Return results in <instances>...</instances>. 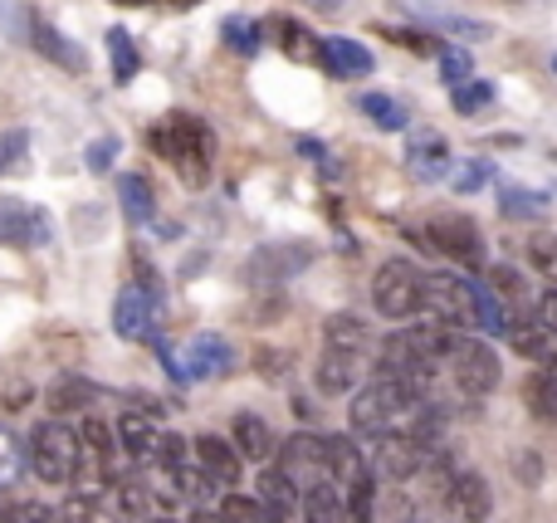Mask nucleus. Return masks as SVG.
Listing matches in <instances>:
<instances>
[{
	"instance_id": "obj_13",
	"label": "nucleus",
	"mask_w": 557,
	"mask_h": 523,
	"mask_svg": "<svg viewBox=\"0 0 557 523\" xmlns=\"http://www.w3.org/2000/svg\"><path fill=\"white\" fill-rule=\"evenodd\" d=\"M25 45L39 49L49 64L69 69V74H84V69H88V54H84V49H78L69 35H59V29L49 25V20H39V15H35V25H29V39H25Z\"/></svg>"
},
{
	"instance_id": "obj_35",
	"label": "nucleus",
	"mask_w": 557,
	"mask_h": 523,
	"mask_svg": "<svg viewBox=\"0 0 557 523\" xmlns=\"http://www.w3.org/2000/svg\"><path fill=\"white\" fill-rule=\"evenodd\" d=\"M450 182H455V191H460V196H474L480 186L494 182V162H484V157H470V162H460V172H455Z\"/></svg>"
},
{
	"instance_id": "obj_23",
	"label": "nucleus",
	"mask_w": 557,
	"mask_h": 523,
	"mask_svg": "<svg viewBox=\"0 0 557 523\" xmlns=\"http://www.w3.org/2000/svg\"><path fill=\"white\" fill-rule=\"evenodd\" d=\"M357 372H362V358H357V352L323 348V358H318V387L333 391V397H343V391L357 387Z\"/></svg>"
},
{
	"instance_id": "obj_42",
	"label": "nucleus",
	"mask_w": 557,
	"mask_h": 523,
	"mask_svg": "<svg viewBox=\"0 0 557 523\" xmlns=\"http://www.w3.org/2000/svg\"><path fill=\"white\" fill-rule=\"evenodd\" d=\"M221 519L225 523H270V514H264L260 499H245V495H231L221 505Z\"/></svg>"
},
{
	"instance_id": "obj_5",
	"label": "nucleus",
	"mask_w": 557,
	"mask_h": 523,
	"mask_svg": "<svg viewBox=\"0 0 557 523\" xmlns=\"http://www.w3.org/2000/svg\"><path fill=\"white\" fill-rule=\"evenodd\" d=\"M421 284L425 274L411 260H386L372 279V303L382 319H411L416 303H421Z\"/></svg>"
},
{
	"instance_id": "obj_48",
	"label": "nucleus",
	"mask_w": 557,
	"mask_h": 523,
	"mask_svg": "<svg viewBox=\"0 0 557 523\" xmlns=\"http://www.w3.org/2000/svg\"><path fill=\"white\" fill-rule=\"evenodd\" d=\"M543 323L557 333V289L553 294H543Z\"/></svg>"
},
{
	"instance_id": "obj_27",
	"label": "nucleus",
	"mask_w": 557,
	"mask_h": 523,
	"mask_svg": "<svg viewBox=\"0 0 557 523\" xmlns=\"http://www.w3.org/2000/svg\"><path fill=\"white\" fill-rule=\"evenodd\" d=\"M470 299H474V328H484V333H509L504 303H499V294H494L490 284L470 279Z\"/></svg>"
},
{
	"instance_id": "obj_14",
	"label": "nucleus",
	"mask_w": 557,
	"mask_h": 523,
	"mask_svg": "<svg viewBox=\"0 0 557 523\" xmlns=\"http://www.w3.org/2000/svg\"><path fill=\"white\" fill-rule=\"evenodd\" d=\"M231 372V343L215 338V333H201V338L186 343V382H211Z\"/></svg>"
},
{
	"instance_id": "obj_28",
	"label": "nucleus",
	"mask_w": 557,
	"mask_h": 523,
	"mask_svg": "<svg viewBox=\"0 0 557 523\" xmlns=\"http://www.w3.org/2000/svg\"><path fill=\"white\" fill-rule=\"evenodd\" d=\"M108 54H113V74H117V84H133L137 69H143V59H137V45H133V35H127L123 25L108 29Z\"/></svg>"
},
{
	"instance_id": "obj_9",
	"label": "nucleus",
	"mask_w": 557,
	"mask_h": 523,
	"mask_svg": "<svg viewBox=\"0 0 557 523\" xmlns=\"http://www.w3.org/2000/svg\"><path fill=\"white\" fill-rule=\"evenodd\" d=\"M54 240V225H49V215L39 211V206L29 201H15V196H5L0 201V245H15V250H39V245Z\"/></svg>"
},
{
	"instance_id": "obj_6",
	"label": "nucleus",
	"mask_w": 557,
	"mask_h": 523,
	"mask_svg": "<svg viewBox=\"0 0 557 523\" xmlns=\"http://www.w3.org/2000/svg\"><path fill=\"white\" fill-rule=\"evenodd\" d=\"M450 377L465 397H490L499 387V352L480 338H455L450 348Z\"/></svg>"
},
{
	"instance_id": "obj_43",
	"label": "nucleus",
	"mask_w": 557,
	"mask_h": 523,
	"mask_svg": "<svg viewBox=\"0 0 557 523\" xmlns=\"http://www.w3.org/2000/svg\"><path fill=\"white\" fill-rule=\"evenodd\" d=\"M382 35L392 39V45H406L411 54H441V49H445V45H435V39L425 35V29H396V25H386Z\"/></svg>"
},
{
	"instance_id": "obj_51",
	"label": "nucleus",
	"mask_w": 557,
	"mask_h": 523,
	"mask_svg": "<svg viewBox=\"0 0 557 523\" xmlns=\"http://www.w3.org/2000/svg\"><path fill=\"white\" fill-rule=\"evenodd\" d=\"M553 74H557V54H553Z\"/></svg>"
},
{
	"instance_id": "obj_32",
	"label": "nucleus",
	"mask_w": 557,
	"mask_h": 523,
	"mask_svg": "<svg viewBox=\"0 0 557 523\" xmlns=\"http://www.w3.org/2000/svg\"><path fill=\"white\" fill-rule=\"evenodd\" d=\"M29 465V450L20 446V436H10V431H0V489L20 485V475H25Z\"/></svg>"
},
{
	"instance_id": "obj_1",
	"label": "nucleus",
	"mask_w": 557,
	"mask_h": 523,
	"mask_svg": "<svg viewBox=\"0 0 557 523\" xmlns=\"http://www.w3.org/2000/svg\"><path fill=\"white\" fill-rule=\"evenodd\" d=\"M147 142H152V152L162 157V162L176 166V176H182L186 186H206V182H211L215 137H211V127H206L201 117H186V113L162 117V123L147 133Z\"/></svg>"
},
{
	"instance_id": "obj_41",
	"label": "nucleus",
	"mask_w": 557,
	"mask_h": 523,
	"mask_svg": "<svg viewBox=\"0 0 557 523\" xmlns=\"http://www.w3.org/2000/svg\"><path fill=\"white\" fill-rule=\"evenodd\" d=\"M117 152H123V137H117V133H108V137H98V142H88L84 166H88V172H98V176H103L108 166L117 162Z\"/></svg>"
},
{
	"instance_id": "obj_31",
	"label": "nucleus",
	"mask_w": 557,
	"mask_h": 523,
	"mask_svg": "<svg viewBox=\"0 0 557 523\" xmlns=\"http://www.w3.org/2000/svg\"><path fill=\"white\" fill-rule=\"evenodd\" d=\"M64 523H108V505H103V489H78L69 495V505L59 509Z\"/></svg>"
},
{
	"instance_id": "obj_47",
	"label": "nucleus",
	"mask_w": 557,
	"mask_h": 523,
	"mask_svg": "<svg viewBox=\"0 0 557 523\" xmlns=\"http://www.w3.org/2000/svg\"><path fill=\"white\" fill-rule=\"evenodd\" d=\"M260 377H278V372H284V358H278V352H260Z\"/></svg>"
},
{
	"instance_id": "obj_37",
	"label": "nucleus",
	"mask_w": 557,
	"mask_h": 523,
	"mask_svg": "<svg viewBox=\"0 0 557 523\" xmlns=\"http://www.w3.org/2000/svg\"><path fill=\"white\" fill-rule=\"evenodd\" d=\"M450 103H455V113H480L484 103H494V84L490 78H470V84H460L450 94Z\"/></svg>"
},
{
	"instance_id": "obj_38",
	"label": "nucleus",
	"mask_w": 557,
	"mask_h": 523,
	"mask_svg": "<svg viewBox=\"0 0 557 523\" xmlns=\"http://www.w3.org/2000/svg\"><path fill=\"white\" fill-rule=\"evenodd\" d=\"M278 35H284V54L288 59H323V45H318L308 29H298L294 20H284V25H278Z\"/></svg>"
},
{
	"instance_id": "obj_2",
	"label": "nucleus",
	"mask_w": 557,
	"mask_h": 523,
	"mask_svg": "<svg viewBox=\"0 0 557 523\" xmlns=\"http://www.w3.org/2000/svg\"><path fill=\"white\" fill-rule=\"evenodd\" d=\"M421 397H425L421 387H411V382L382 372V377H372L367 387H357L352 407H347V421H352L357 436H382L386 426H396V416H406V411L421 407Z\"/></svg>"
},
{
	"instance_id": "obj_25",
	"label": "nucleus",
	"mask_w": 557,
	"mask_h": 523,
	"mask_svg": "<svg viewBox=\"0 0 557 523\" xmlns=\"http://www.w3.org/2000/svg\"><path fill=\"white\" fill-rule=\"evenodd\" d=\"M117 201H123V215L133 225H147L152 221V211H157V201H152V186H147V176H117Z\"/></svg>"
},
{
	"instance_id": "obj_17",
	"label": "nucleus",
	"mask_w": 557,
	"mask_h": 523,
	"mask_svg": "<svg viewBox=\"0 0 557 523\" xmlns=\"http://www.w3.org/2000/svg\"><path fill=\"white\" fill-rule=\"evenodd\" d=\"M323 69L333 78H367L372 74V49L362 39L333 35V39H323Z\"/></svg>"
},
{
	"instance_id": "obj_26",
	"label": "nucleus",
	"mask_w": 557,
	"mask_h": 523,
	"mask_svg": "<svg viewBox=\"0 0 557 523\" xmlns=\"http://www.w3.org/2000/svg\"><path fill=\"white\" fill-rule=\"evenodd\" d=\"M499 211L509 221H543L548 215V196L529 191V186H499Z\"/></svg>"
},
{
	"instance_id": "obj_33",
	"label": "nucleus",
	"mask_w": 557,
	"mask_h": 523,
	"mask_svg": "<svg viewBox=\"0 0 557 523\" xmlns=\"http://www.w3.org/2000/svg\"><path fill=\"white\" fill-rule=\"evenodd\" d=\"M117 509H123V519H152V489H147V480H117Z\"/></svg>"
},
{
	"instance_id": "obj_11",
	"label": "nucleus",
	"mask_w": 557,
	"mask_h": 523,
	"mask_svg": "<svg viewBox=\"0 0 557 523\" xmlns=\"http://www.w3.org/2000/svg\"><path fill=\"white\" fill-rule=\"evenodd\" d=\"M445 514L455 523H484L494 514V495H490V480L465 470V475H450L445 485Z\"/></svg>"
},
{
	"instance_id": "obj_24",
	"label": "nucleus",
	"mask_w": 557,
	"mask_h": 523,
	"mask_svg": "<svg viewBox=\"0 0 557 523\" xmlns=\"http://www.w3.org/2000/svg\"><path fill=\"white\" fill-rule=\"evenodd\" d=\"M406 157H411V172L421 176V182H441L445 166H450V147H445L435 133H416L411 147H406Z\"/></svg>"
},
{
	"instance_id": "obj_50",
	"label": "nucleus",
	"mask_w": 557,
	"mask_h": 523,
	"mask_svg": "<svg viewBox=\"0 0 557 523\" xmlns=\"http://www.w3.org/2000/svg\"><path fill=\"white\" fill-rule=\"evenodd\" d=\"M147 523H176V519H157V514H152V519H147Z\"/></svg>"
},
{
	"instance_id": "obj_12",
	"label": "nucleus",
	"mask_w": 557,
	"mask_h": 523,
	"mask_svg": "<svg viewBox=\"0 0 557 523\" xmlns=\"http://www.w3.org/2000/svg\"><path fill=\"white\" fill-rule=\"evenodd\" d=\"M113 328H117V338H127V343H143V338H152V294L143 289V284H123V294H117V303H113Z\"/></svg>"
},
{
	"instance_id": "obj_39",
	"label": "nucleus",
	"mask_w": 557,
	"mask_h": 523,
	"mask_svg": "<svg viewBox=\"0 0 557 523\" xmlns=\"http://www.w3.org/2000/svg\"><path fill=\"white\" fill-rule=\"evenodd\" d=\"M25 152H29V133L25 127H5V133H0V176L15 172V166L25 162Z\"/></svg>"
},
{
	"instance_id": "obj_7",
	"label": "nucleus",
	"mask_w": 557,
	"mask_h": 523,
	"mask_svg": "<svg viewBox=\"0 0 557 523\" xmlns=\"http://www.w3.org/2000/svg\"><path fill=\"white\" fill-rule=\"evenodd\" d=\"M278 470H284L288 480H294L298 489H313L323 485L327 475V436H313V431H298V436H288L284 446H278Z\"/></svg>"
},
{
	"instance_id": "obj_49",
	"label": "nucleus",
	"mask_w": 557,
	"mask_h": 523,
	"mask_svg": "<svg viewBox=\"0 0 557 523\" xmlns=\"http://www.w3.org/2000/svg\"><path fill=\"white\" fill-rule=\"evenodd\" d=\"M157 5H172V10H186V5H196V0H157Z\"/></svg>"
},
{
	"instance_id": "obj_15",
	"label": "nucleus",
	"mask_w": 557,
	"mask_h": 523,
	"mask_svg": "<svg viewBox=\"0 0 557 523\" xmlns=\"http://www.w3.org/2000/svg\"><path fill=\"white\" fill-rule=\"evenodd\" d=\"M231 436H235V446H240V456L255 460V465H270V460H278V446H284V440L270 431V421L255 416V411H240V416H235Z\"/></svg>"
},
{
	"instance_id": "obj_30",
	"label": "nucleus",
	"mask_w": 557,
	"mask_h": 523,
	"mask_svg": "<svg viewBox=\"0 0 557 523\" xmlns=\"http://www.w3.org/2000/svg\"><path fill=\"white\" fill-rule=\"evenodd\" d=\"M357 108H362L376 127H386V133H401V127L411 123V117H406V108L396 103L392 94H362V103H357Z\"/></svg>"
},
{
	"instance_id": "obj_16",
	"label": "nucleus",
	"mask_w": 557,
	"mask_h": 523,
	"mask_svg": "<svg viewBox=\"0 0 557 523\" xmlns=\"http://www.w3.org/2000/svg\"><path fill=\"white\" fill-rule=\"evenodd\" d=\"M196 460H201V470L215 480V489H231L235 480H240V446H231V440L221 436H196Z\"/></svg>"
},
{
	"instance_id": "obj_46",
	"label": "nucleus",
	"mask_w": 557,
	"mask_h": 523,
	"mask_svg": "<svg viewBox=\"0 0 557 523\" xmlns=\"http://www.w3.org/2000/svg\"><path fill=\"white\" fill-rule=\"evenodd\" d=\"M490 284H494L499 294H523V274L509 270V264H494V270H490Z\"/></svg>"
},
{
	"instance_id": "obj_44",
	"label": "nucleus",
	"mask_w": 557,
	"mask_h": 523,
	"mask_svg": "<svg viewBox=\"0 0 557 523\" xmlns=\"http://www.w3.org/2000/svg\"><path fill=\"white\" fill-rule=\"evenodd\" d=\"M529 401H533V411H539V416H557V387L548 382V372L529 382Z\"/></svg>"
},
{
	"instance_id": "obj_36",
	"label": "nucleus",
	"mask_w": 557,
	"mask_h": 523,
	"mask_svg": "<svg viewBox=\"0 0 557 523\" xmlns=\"http://www.w3.org/2000/svg\"><path fill=\"white\" fill-rule=\"evenodd\" d=\"M221 39L235 49V54H245V59L260 54V29H255L250 20H225V25H221Z\"/></svg>"
},
{
	"instance_id": "obj_3",
	"label": "nucleus",
	"mask_w": 557,
	"mask_h": 523,
	"mask_svg": "<svg viewBox=\"0 0 557 523\" xmlns=\"http://www.w3.org/2000/svg\"><path fill=\"white\" fill-rule=\"evenodd\" d=\"M29 470L49 485H74L78 470H84V436L64 421H45L29 436Z\"/></svg>"
},
{
	"instance_id": "obj_40",
	"label": "nucleus",
	"mask_w": 557,
	"mask_h": 523,
	"mask_svg": "<svg viewBox=\"0 0 557 523\" xmlns=\"http://www.w3.org/2000/svg\"><path fill=\"white\" fill-rule=\"evenodd\" d=\"M470 74H474L470 49H441V78L445 84L460 88V84H470Z\"/></svg>"
},
{
	"instance_id": "obj_21",
	"label": "nucleus",
	"mask_w": 557,
	"mask_h": 523,
	"mask_svg": "<svg viewBox=\"0 0 557 523\" xmlns=\"http://www.w3.org/2000/svg\"><path fill=\"white\" fill-rule=\"evenodd\" d=\"M509 343H513V348H519L529 362H543V368H548V362L557 358V333H553L543 319H519V323H509Z\"/></svg>"
},
{
	"instance_id": "obj_29",
	"label": "nucleus",
	"mask_w": 557,
	"mask_h": 523,
	"mask_svg": "<svg viewBox=\"0 0 557 523\" xmlns=\"http://www.w3.org/2000/svg\"><path fill=\"white\" fill-rule=\"evenodd\" d=\"M78 436H84V450H94L98 456V470H103V480H108V460H113V450L123 446V440H117V426L108 431V421L88 416L84 426H78Z\"/></svg>"
},
{
	"instance_id": "obj_22",
	"label": "nucleus",
	"mask_w": 557,
	"mask_h": 523,
	"mask_svg": "<svg viewBox=\"0 0 557 523\" xmlns=\"http://www.w3.org/2000/svg\"><path fill=\"white\" fill-rule=\"evenodd\" d=\"M323 343L337 352H357V358H367L372 352V328H367L357 313H333V319L323 323Z\"/></svg>"
},
{
	"instance_id": "obj_45",
	"label": "nucleus",
	"mask_w": 557,
	"mask_h": 523,
	"mask_svg": "<svg viewBox=\"0 0 557 523\" xmlns=\"http://www.w3.org/2000/svg\"><path fill=\"white\" fill-rule=\"evenodd\" d=\"M435 25L455 29V35H465V39H484V35H490V25H480V20H460V15H435Z\"/></svg>"
},
{
	"instance_id": "obj_34",
	"label": "nucleus",
	"mask_w": 557,
	"mask_h": 523,
	"mask_svg": "<svg viewBox=\"0 0 557 523\" xmlns=\"http://www.w3.org/2000/svg\"><path fill=\"white\" fill-rule=\"evenodd\" d=\"M98 391L88 387V382H78V377H59L54 387H49V407L54 411H74V407H88Z\"/></svg>"
},
{
	"instance_id": "obj_10",
	"label": "nucleus",
	"mask_w": 557,
	"mask_h": 523,
	"mask_svg": "<svg viewBox=\"0 0 557 523\" xmlns=\"http://www.w3.org/2000/svg\"><path fill=\"white\" fill-rule=\"evenodd\" d=\"M421 465H425V446L416 440V431L386 426L382 436H376V475H382V480L401 485V480H411Z\"/></svg>"
},
{
	"instance_id": "obj_8",
	"label": "nucleus",
	"mask_w": 557,
	"mask_h": 523,
	"mask_svg": "<svg viewBox=\"0 0 557 523\" xmlns=\"http://www.w3.org/2000/svg\"><path fill=\"white\" fill-rule=\"evenodd\" d=\"M425 240H431L441 254H450L455 264H465V270H480L484 264V235L470 215H441V221H431Z\"/></svg>"
},
{
	"instance_id": "obj_20",
	"label": "nucleus",
	"mask_w": 557,
	"mask_h": 523,
	"mask_svg": "<svg viewBox=\"0 0 557 523\" xmlns=\"http://www.w3.org/2000/svg\"><path fill=\"white\" fill-rule=\"evenodd\" d=\"M117 440H123V450L133 460L162 456V431H157L152 416H143V411H123V416H117Z\"/></svg>"
},
{
	"instance_id": "obj_19",
	"label": "nucleus",
	"mask_w": 557,
	"mask_h": 523,
	"mask_svg": "<svg viewBox=\"0 0 557 523\" xmlns=\"http://www.w3.org/2000/svg\"><path fill=\"white\" fill-rule=\"evenodd\" d=\"M327 475H333V485L343 489V495H352V489H362L367 480V460H362V450H357V440H343V436H333L327 440Z\"/></svg>"
},
{
	"instance_id": "obj_18",
	"label": "nucleus",
	"mask_w": 557,
	"mask_h": 523,
	"mask_svg": "<svg viewBox=\"0 0 557 523\" xmlns=\"http://www.w3.org/2000/svg\"><path fill=\"white\" fill-rule=\"evenodd\" d=\"M308 260H313V250H304V245H264L250 260V279L278 284V279H288V274L308 270Z\"/></svg>"
},
{
	"instance_id": "obj_4",
	"label": "nucleus",
	"mask_w": 557,
	"mask_h": 523,
	"mask_svg": "<svg viewBox=\"0 0 557 523\" xmlns=\"http://www.w3.org/2000/svg\"><path fill=\"white\" fill-rule=\"evenodd\" d=\"M416 313H421L425 323H441V328H465V323H474L470 279H455V274H425Z\"/></svg>"
}]
</instances>
